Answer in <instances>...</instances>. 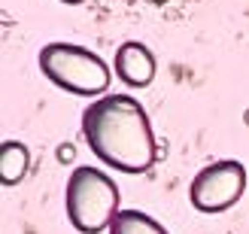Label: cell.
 <instances>
[{
  "instance_id": "6da1fadb",
  "label": "cell",
  "mask_w": 249,
  "mask_h": 234,
  "mask_svg": "<svg viewBox=\"0 0 249 234\" xmlns=\"http://www.w3.org/2000/svg\"><path fill=\"white\" fill-rule=\"evenodd\" d=\"M89 149L107 167L122 174H146L158 158V143L143 104L131 94H107L82 113Z\"/></svg>"
},
{
  "instance_id": "7a4b0ae2",
  "label": "cell",
  "mask_w": 249,
  "mask_h": 234,
  "mask_svg": "<svg viewBox=\"0 0 249 234\" xmlns=\"http://www.w3.org/2000/svg\"><path fill=\"white\" fill-rule=\"evenodd\" d=\"M64 210L79 234L109 231L119 216V186L97 167H73L64 186Z\"/></svg>"
},
{
  "instance_id": "3957f363",
  "label": "cell",
  "mask_w": 249,
  "mask_h": 234,
  "mask_svg": "<svg viewBox=\"0 0 249 234\" xmlns=\"http://www.w3.org/2000/svg\"><path fill=\"white\" fill-rule=\"evenodd\" d=\"M40 73L70 94L94 97L109 89V67L101 55L76 43H46L36 55Z\"/></svg>"
},
{
  "instance_id": "277c9868",
  "label": "cell",
  "mask_w": 249,
  "mask_h": 234,
  "mask_svg": "<svg viewBox=\"0 0 249 234\" xmlns=\"http://www.w3.org/2000/svg\"><path fill=\"white\" fill-rule=\"evenodd\" d=\"M246 192V167L234 158H222L201 167L189 186V201L201 213H222L234 207Z\"/></svg>"
},
{
  "instance_id": "5b68a950",
  "label": "cell",
  "mask_w": 249,
  "mask_h": 234,
  "mask_svg": "<svg viewBox=\"0 0 249 234\" xmlns=\"http://www.w3.org/2000/svg\"><path fill=\"white\" fill-rule=\"evenodd\" d=\"M113 67H116V76L131 89H146L155 79V55L149 52V46L137 40H128L116 49Z\"/></svg>"
},
{
  "instance_id": "8992f818",
  "label": "cell",
  "mask_w": 249,
  "mask_h": 234,
  "mask_svg": "<svg viewBox=\"0 0 249 234\" xmlns=\"http://www.w3.org/2000/svg\"><path fill=\"white\" fill-rule=\"evenodd\" d=\"M28 146L18 143V140H6L0 146V180H3V186H16V182L24 180L28 174Z\"/></svg>"
},
{
  "instance_id": "52a82bcc",
  "label": "cell",
  "mask_w": 249,
  "mask_h": 234,
  "mask_svg": "<svg viewBox=\"0 0 249 234\" xmlns=\"http://www.w3.org/2000/svg\"><path fill=\"white\" fill-rule=\"evenodd\" d=\"M109 234H170V231L143 210H119V216L109 225Z\"/></svg>"
},
{
  "instance_id": "ba28073f",
  "label": "cell",
  "mask_w": 249,
  "mask_h": 234,
  "mask_svg": "<svg viewBox=\"0 0 249 234\" xmlns=\"http://www.w3.org/2000/svg\"><path fill=\"white\" fill-rule=\"evenodd\" d=\"M58 162H73V146L70 143L58 146Z\"/></svg>"
},
{
  "instance_id": "9c48e42d",
  "label": "cell",
  "mask_w": 249,
  "mask_h": 234,
  "mask_svg": "<svg viewBox=\"0 0 249 234\" xmlns=\"http://www.w3.org/2000/svg\"><path fill=\"white\" fill-rule=\"evenodd\" d=\"M61 3H70L73 6V3H82V0H61Z\"/></svg>"
}]
</instances>
